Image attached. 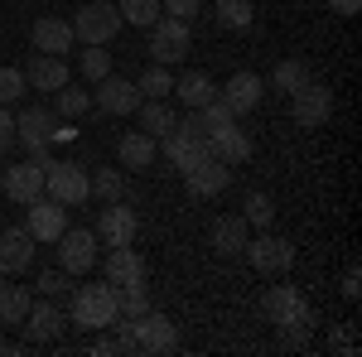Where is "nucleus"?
Wrapping results in <instances>:
<instances>
[{
  "instance_id": "42",
  "label": "nucleus",
  "mask_w": 362,
  "mask_h": 357,
  "mask_svg": "<svg viewBox=\"0 0 362 357\" xmlns=\"http://www.w3.org/2000/svg\"><path fill=\"white\" fill-rule=\"evenodd\" d=\"M179 131H189V136H198V140H208V136H213V126L203 121V111H189V116L179 121Z\"/></svg>"
},
{
  "instance_id": "28",
  "label": "nucleus",
  "mask_w": 362,
  "mask_h": 357,
  "mask_svg": "<svg viewBox=\"0 0 362 357\" xmlns=\"http://www.w3.org/2000/svg\"><path fill=\"white\" fill-rule=\"evenodd\" d=\"M87 111H92V92H83V87H73V83L54 92V116L58 121H78Z\"/></svg>"
},
{
  "instance_id": "26",
  "label": "nucleus",
  "mask_w": 362,
  "mask_h": 357,
  "mask_svg": "<svg viewBox=\"0 0 362 357\" xmlns=\"http://www.w3.org/2000/svg\"><path fill=\"white\" fill-rule=\"evenodd\" d=\"M174 92H179V107H189V111L208 107V102L218 97V87H213L208 73H179V78H174Z\"/></svg>"
},
{
  "instance_id": "9",
  "label": "nucleus",
  "mask_w": 362,
  "mask_h": 357,
  "mask_svg": "<svg viewBox=\"0 0 362 357\" xmlns=\"http://www.w3.org/2000/svg\"><path fill=\"white\" fill-rule=\"evenodd\" d=\"M15 140L29 155H49V145H58V116L49 107H25L15 116Z\"/></svg>"
},
{
  "instance_id": "38",
  "label": "nucleus",
  "mask_w": 362,
  "mask_h": 357,
  "mask_svg": "<svg viewBox=\"0 0 362 357\" xmlns=\"http://www.w3.org/2000/svg\"><path fill=\"white\" fill-rule=\"evenodd\" d=\"M25 68H0V107H15L25 97Z\"/></svg>"
},
{
  "instance_id": "33",
  "label": "nucleus",
  "mask_w": 362,
  "mask_h": 357,
  "mask_svg": "<svg viewBox=\"0 0 362 357\" xmlns=\"http://www.w3.org/2000/svg\"><path fill=\"white\" fill-rule=\"evenodd\" d=\"M87 184H92V198H102V203L126 198V179H121V169H97V174H87Z\"/></svg>"
},
{
  "instance_id": "5",
  "label": "nucleus",
  "mask_w": 362,
  "mask_h": 357,
  "mask_svg": "<svg viewBox=\"0 0 362 357\" xmlns=\"http://www.w3.org/2000/svg\"><path fill=\"white\" fill-rule=\"evenodd\" d=\"M68 25H73V39H83V44H112L121 34V10H116V0H87Z\"/></svg>"
},
{
  "instance_id": "37",
  "label": "nucleus",
  "mask_w": 362,
  "mask_h": 357,
  "mask_svg": "<svg viewBox=\"0 0 362 357\" xmlns=\"http://www.w3.org/2000/svg\"><path fill=\"white\" fill-rule=\"evenodd\" d=\"M136 87L145 92V97H169V92H174V73H169V68H160V63H150V68L140 73Z\"/></svg>"
},
{
  "instance_id": "6",
  "label": "nucleus",
  "mask_w": 362,
  "mask_h": 357,
  "mask_svg": "<svg viewBox=\"0 0 362 357\" xmlns=\"http://www.w3.org/2000/svg\"><path fill=\"white\" fill-rule=\"evenodd\" d=\"M194 49V29L184 25V20H169L160 15L155 25H150V58L160 63V68H174V63H184Z\"/></svg>"
},
{
  "instance_id": "45",
  "label": "nucleus",
  "mask_w": 362,
  "mask_h": 357,
  "mask_svg": "<svg viewBox=\"0 0 362 357\" xmlns=\"http://www.w3.org/2000/svg\"><path fill=\"white\" fill-rule=\"evenodd\" d=\"M343 295H348V300H358V295H362V271H358V266H348V275H343Z\"/></svg>"
},
{
  "instance_id": "22",
  "label": "nucleus",
  "mask_w": 362,
  "mask_h": 357,
  "mask_svg": "<svg viewBox=\"0 0 362 357\" xmlns=\"http://www.w3.org/2000/svg\"><path fill=\"white\" fill-rule=\"evenodd\" d=\"M102 275H107L112 285H136V280H145V256L136 251V242H131V247H112Z\"/></svg>"
},
{
  "instance_id": "2",
  "label": "nucleus",
  "mask_w": 362,
  "mask_h": 357,
  "mask_svg": "<svg viewBox=\"0 0 362 357\" xmlns=\"http://www.w3.org/2000/svg\"><path fill=\"white\" fill-rule=\"evenodd\" d=\"M261 314H266V324L280 329L285 343H305L309 324H314V309H309L305 290H295V285H271L261 295Z\"/></svg>"
},
{
  "instance_id": "12",
  "label": "nucleus",
  "mask_w": 362,
  "mask_h": 357,
  "mask_svg": "<svg viewBox=\"0 0 362 357\" xmlns=\"http://www.w3.org/2000/svg\"><path fill=\"white\" fill-rule=\"evenodd\" d=\"M0 189H5V198L10 203H34L39 193H44V155H29V160H20V165H10L5 174H0Z\"/></svg>"
},
{
  "instance_id": "4",
  "label": "nucleus",
  "mask_w": 362,
  "mask_h": 357,
  "mask_svg": "<svg viewBox=\"0 0 362 357\" xmlns=\"http://www.w3.org/2000/svg\"><path fill=\"white\" fill-rule=\"evenodd\" d=\"M44 193L58 198L63 208H83L92 198V184H87V169L78 160H54L44 155Z\"/></svg>"
},
{
  "instance_id": "23",
  "label": "nucleus",
  "mask_w": 362,
  "mask_h": 357,
  "mask_svg": "<svg viewBox=\"0 0 362 357\" xmlns=\"http://www.w3.org/2000/svg\"><path fill=\"white\" fill-rule=\"evenodd\" d=\"M155 155H160V145H155V136H145V131H126V136L116 140V160H121V169H150Z\"/></svg>"
},
{
  "instance_id": "32",
  "label": "nucleus",
  "mask_w": 362,
  "mask_h": 357,
  "mask_svg": "<svg viewBox=\"0 0 362 357\" xmlns=\"http://www.w3.org/2000/svg\"><path fill=\"white\" fill-rule=\"evenodd\" d=\"M213 20H218L223 29H247L251 20H256V5H251V0H218Z\"/></svg>"
},
{
  "instance_id": "25",
  "label": "nucleus",
  "mask_w": 362,
  "mask_h": 357,
  "mask_svg": "<svg viewBox=\"0 0 362 357\" xmlns=\"http://www.w3.org/2000/svg\"><path fill=\"white\" fill-rule=\"evenodd\" d=\"M261 87H266V83H261L256 73H232L218 97H223V102L237 111V116H247V111H256V102H261Z\"/></svg>"
},
{
  "instance_id": "14",
  "label": "nucleus",
  "mask_w": 362,
  "mask_h": 357,
  "mask_svg": "<svg viewBox=\"0 0 362 357\" xmlns=\"http://www.w3.org/2000/svg\"><path fill=\"white\" fill-rule=\"evenodd\" d=\"M92 107L102 111V116H131V111L140 107V87L131 83V78H116V73H107V78L97 83Z\"/></svg>"
},
{
  "instance_id": "44",
  "label": "nucleus",
  "mask_w": 362,
  "mask_h": 357,
  "mask_svg": "<svg viewBox=\"0 0 362 357\" xmlns=\"http://www.w3.org/2000/svg\"><path fill=\"white\" fill-rule=\"evenodd\" d=\"M10 145H15V116H10V111L0 107V155H5Z\"/></svg>"
},
{
  "instance_id": "15",
  "label": "nucleus",
  "mask_w": 362,
  "mask_h": 357,
  "mask_svg": "<svg viewBox=\"0 0 362 357\" xmlns=\"http://www.w3.org/2000/svg\"><path fill=\"white\" fill-rule=\"evenodd\" d=\"M227 184H232V165L213 160V155H203L198 165L184 169V189L194 198H218V193H227Z\"/></svg>"
},
{
  "instance_id": "31",
  "label": "nucleus",
  "mask_w": 362,
  "mask_h": 357,
  "mask_svg": "<svg viewBox=\"0 0 362 357\" xmlns=\"http://www.w3.org/2000/svg\"><path fill=\"white\" fill-rule=\"evenodd\" d=\"M116 309H121V319H140V314L150 309L145 280H136V285H116Z\"/></svg>"
},
{
  "instance_id": "48",
  "label": "nucleus",
  "mask_w": 362,
  "mask_h": 357,
  "mask_svg": "<svg viewBox=\"0 0 362 357\" xmlns=\"http://www.w3.org/2000/svg\"><path fill=\"white\" fill-rule=\"evenodd\" d=\"M0 290H5V275H0Z\"/></svg>"
},
{
  "instance_id": "21",
  "label": "nucleus",
  "mask_w": 362,
  "mask_h": 357,
  "mask_svg": "<svg viewBox=\"0 0 362 357\" xmlns=\"http://www.w3.org/2000/svg\"><path fill=\"white\" fill-rule=\"evenodd\" d=\"M208 150H213V160H223V165H247L251 160V136L232 121V126H223V131L208 136Z\"/></svg>"
},
{
  "instance_id": "30",
  "label": "nucleus",
  "mask_w": 362,
  "mask_h": 357,
  "mask_svg": "<svg viewBox=\"0 0 362 357\" xmlns=\"http://www.w3.org/2000/svg\"><path fill=\"white\" fill-rule=\"evenodd\" d=\"M116 10H121V25H140V29H150L165 15L160 0H116Z\"/></svg>"
},
{
  "instance_id": "3",
  "label": "nucleus",
  "mask_w": 362,
  "mask_h": 357,
  "mask_svg": "<svg viewBox=\"0 0 362 357\" xmlns=\"http://www.w3.org/2000/svg\"><path fill=\"white\" fill-rule=\"evenodd\" d=\"M68 319L78 324V329L97 333V329H112L116 319H121V309H116V285H78L73 290V304H68Z\"/></svg>"
},
{
  "instance_id": "17",
  "label": "nucleus",
  "mask_w": 362,
  "mask_h": 357,
  "mask_svg": "<svg viewBox=\"0 0 362 357\" xmlns=\"http://www.w3.org/2000/svg\"><path fill=\"white\" fill-rule=\"evenodd\" d=\"M29 266H34V237L25 227H5L0 232V275L10 280V275H25Z\"/></svg>"
},
{
  "instance_id": "39",
  "label": "nucleus",
  "mask_w": 362,
  "mask_h": 357,
  "mask_svg": "<svg viewBox=\"0 0 362 357\" xmlns=\"http://www.w3.org/2000/svg\"><path fill=\"white\" fill-rule=\"evenodd\" d=\"M203 111V121H208V126H213V131H223V126H232V121H237V111L227 107L223 97H213V102H208V107H198Z\"/></svg>"
},
{
  "instance_id": "24",
  "label": "nucleus",
  "mask_w": 362,
  "mask_h": 357,
  "mask_svg": "<svg viewBox=\"0 0 362 357\" xmlns=\"http://www.w3.org/2000/svg\"><path fill=\"white\" fill-rule=\"evenodd\" d=\"M247 237H251V227H247V218H242V213L218 218V222H213V232H208V242L218 247V256H242Z\"/></svg>"
},
{
  "instance_id": "40",
  "label": "nucleus",
  "mask_w": 362,
  "mask_h": 357,
  "mask_svg": "<svg viewBox=\"0 0 362 357\" xmlns=\"http://www.w3.org/2000/svg\"><path fill=\"white\" fill-rule=\"evenodd\" d=\"M160 10H165L169 20H184V25H194V15L203 10V0H160Z\"/></svg>"
},
{
  "instance_id": "41",
  "label": "nucleus",
  "mask_w": 362,
  "mask_h": 357,
  "mask_svg": "<svg viewBox=\"0 0 362 357\" xmlns=\"http://www.w3.org/2000/svg\"><path fill=\"white\" fill-rule=\"evenodd\" d=\"M92 353H97V357H126V353H121V338H112L107 329H97V338H92Z\"/></svg>"
},
{
  "instance_id": "7",
  "label": "nucleus",
  "mask_w": 362,
  "mask_h": 357,
  "mask_svg": "<svg viewBox=\"0 0 362 357\" xmlns=\"http://www.w3.org/2000/svg\"><path fill=\"white\" fill-rule=\"evenodd\" d=\"M242 256L256 266V275H285L290 266H295V242H285V237H276V232L261 227L256 237H247Z\"/></svg>"
},
{
  "instance_id": "35",
  "label": "nucleus",
  "mask_w": 362,
  "mask_h": 357,
  "mask_svg": "<svg viewBox=\"0 0 362 357\" xmlns=\"http://www.w3.org/2000/svg\"><path fill=\"white\" fill-rule=\"evenodd\" d=\"M271 83H276V92H295V87H305L309 83V63H305V58H285V63H276Z\"/></svg>"
},
{
  "instance_id": "47",
  "label": "nucleus",
  "mask_w": 362,
  "mask_h": 357,
  "mask_svg": "<svg viewBox=\"0 0 362 357\" xmlns=\"http://www.w3.org/2000/svg\"><path fill=\"white\" fill-rule=\"evenodd\" d=\"M329 10H334V15H358L362 0H329Z\"/></svg>"
},
{
  "instance_id": "16",
  "label": "nucleus",
  "mask_w": 362,
  "mask_h": 357,
  "mask_svg": "<svg viewBox=\"0 0 362 357\" xmlns=\"http://www.w3.org/2000/svg\"><path fill=\"white\" fill-rule=\"evenodd\" d=\"M29 44H34V54L68 58L78 39H73V25H68L63 15H44V20H34V29H29Z\"/></svg>"
},
{
  "instance_id": "34",
  "label": "nucleus",
  "mask_w": 362,
  "mask_h": 357,
  "mask_svg": "<svg viewBox=\"0 0 362 357\" xmlns=\"http://www.w3.org/2000/svg\"><path fill=\"white\" fill-rule=\"evenodd\" d=\"M242 218H247V227H256V232H261V227H271V222H276V203H271V193H256V189H251L247 203H242Z\"/></svg>"
},
{
  "instance_id": "29",
  "label": "nucleus",
  "mask_w": 362,
  "mask_h": 357,
  "mask_svg": "<svg viewBox=\"0 0 362 357\" xmlns=\"http://www.w3.org/2000/svg\"><path fill=\"white\" fill-rule=\"evenodd\" d=\"M29 290L25 285H5L0 290V324H25V314H29Z\"/></svg>"
},
{
  "instance_id": "10",
  "label": "nucleus",
  "mask_w": 362,
  "mask_h": 357,
  "mask_svg": "<svg viewBox=\"0 0 362 357\" xmlns=\"http://www.w3.org/2000/svg\"><path fill=\"white\" fill-rule=\"evenodd\" d=\"M63 227H68V208L49 198V193H39L34 203H25V232L34 242H44V247H54L58 237H63Z\"/></svg>"
},
{
  "instance_id": "1",
  "label": "nucleus",
  "mask_w": 362,
  "mask_h": 357,
  "mask_svg": "<svg viewBox=\"0 0 362 357\" xmlns=\"http://www.w3.org/2000/svg\"><path fill=\"white\" fill-rule=\"evenodd\" d=\"M116 338H121V353H150V357H165L179 348V324L165 319L160 309H145L140 319H116L112 324Z\"/></svg>"
},
{
  "instance_id": "20",
  "label": "nucleus",
  "mask_w": 362,
  "mask_h": 357,
  "mask_svg": "<svg viewBox=\"0 0 362 357\" xmlns=\"http://www.w3.org/2000/svg\"><path fill=\"white\" fill-rule=\"evenodd\" d=\"M25 338L29 343H54V338H63V309L58 304H29V314H25Z\"/></svg>"
},
{
  "instance_id": "43",
  "label": "nucleus",
  "mask_w": 362,
  "mask_h": 357,
  "mask_svg": "<svg viewBox=\"0 0 362 357\" xmlns=\"http://www.w3.org/2000/svg\"><path fill=\"white\" fill-rule=\"evenodd\" d=\"M63 285H68V271H63V266H58V271H44V275H39V295H58Z\"/></svg>"
},
{
  "instance_id": "18",
  "label": "nucleus",
  "mask_w": 362,
  "mask_h": 357,
  "mask_svg": "<svg viewBox=\"0 0 362 357\" xmlns=\"http://www.w3.org/2000/svg\"><path fill=\"white\" fill-rule=\"evenodd\" d=\"M25 83L34 87V92H58V87L73 83V73H68V58L58 54H34L25 68Z\"/></svg>"
},
{
  "instance_id": "13",
  "label": "nucleus",
  "mask_w": 362,
  "mask_h": 357,
  "mask_svg": "<svg viewBox=\"0 0 362 357\" xmlns=\"http://www.w3.org/2000/svg\"><path fill=\"white\" fill-rule=\"evenodd\" d=\"M97 237H102L107 247H131V242L140 237V213H136V208H126L121 198H116V203H102Z\"/></svg>"
},
{
  "instance_id": "8",
  "label": "nucleus",
  "mask_w": 362,
  "mask_h": 357,
  "mask_svg": "<svg viewBox=\"0 0 362 357\" xmlns=\"http://www.w3.org/2000/svg\"><path fill=\"white\" fill-rule=\"evenodd\" d=\"M290 116H295V126H300V131H319V126L334 116V92L309 78L305 87H295V92H290Z\"/></svg>"
},
{
  "instance_id": "19",
  "label": "nucleus",
  "mask_w": 362,
  "mask_h": 357,
  "mask_svg": "<svg viewBox=\"0 0 362 357\" xmlns=\"http://www.w3.org/2000/svg\"><path fill=\"white\" fill-rule=\"evenodd\" d=\"M160 150H165V160H169L174 169H179V174H184L189 165H198L203 155H213V150H208V140L189 136V131H179V126H174L169 136H160Z\"/></svg>"
},
{
  "instance_id": "36",
  "label": "nucleus",
  "mask_w": 362,
  "mask_h": 357,
  "mask_svg": "<svg viewBox=\"0 0 362 357\" xmlns=\"http://www.w3.org/2000/svg\"><path fill=\"white\" fill-rule=\"evenodd\" d=\"M112 73V54H107V44H87L83 49V78L87 83H102Z\"/></svg>"
},
{
  "instance_id": "27",
  "label": "nucleus",
  "mask_w": 362,
  "mask_h": 357,
  "mask_svg": "<svg viewBox=\"0 0 362 357\" xmlns=\"http://www.w3.org/2000/svg\"><path fill=\"white\" fill-rule=\"evenodd\" d=\"M140 111V131H145V136H169V131H174V126H179V116H174V107H169L165 97H150V102H145V107H136Z\"/></svg>"
},
{
  "instance_id": "46",
  "label": "nucleus",
  "mask_w": 362,
  "mask_h": 357,
  "mask_svg": "<svg viewBox=\"0 0 362 357\" xmlns=\"http://www.w3.org/2000/svg\"><path fill=\"white\" fill-rule=\"evenodd\" d=\"M329 348H334V353H358V343H353V333H348V329H334Z\"/></svg>"
},
{
  "instance_id": "11",
  "label": "nucleus",
  "mask_w": 362,
  "mask_h": 357,
  "mask_svg": "<svg viewBox=\"0 0 362 357\" xmlns=\"http://www.w3.org/2000/svg\"><path fill=\"white\" fill-rule=\"evenodd\" d=\"M54 247H58V266L68 275H87L97 266V232H87V227H63V237Z\"/></svg>"
}]
</instances>
